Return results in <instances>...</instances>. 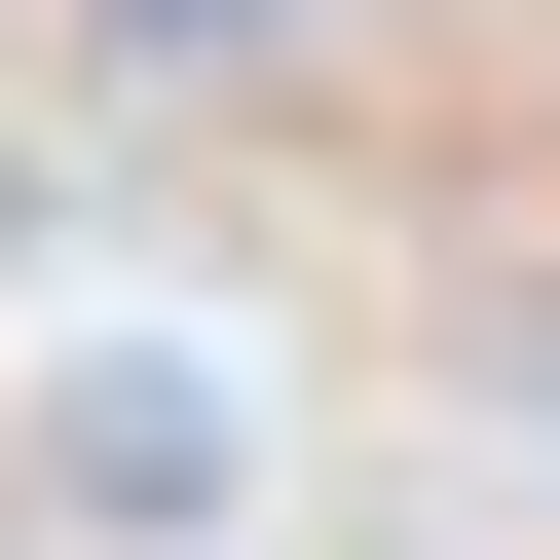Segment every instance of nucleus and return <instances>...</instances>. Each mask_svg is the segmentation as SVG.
Instances as JSON below:
<instances>
[{
	"label": "nucleus",
	"mask_w": 560,
	"mask_h": 560,
	"mask_svg": "<svg viewBox=\"0 0 560 560\" xmlns=\"http://www.w3.org/2000/svg\"><path fill=\"white\" fill-rule=\"evenodd\" d=\"M38 486H75V523H224L261 448H224V374H113V337H75V374H38Z\"/></svg>",
	"instance_id": "nucleus-1"
},
{
	"label": "nucleus",
	"mask_w": 560,
	"mask_h": 560,
	"mask_svg": "<svg viewBox=\"0 0 560 560\" xmlns=\"http://www.w3.org/2000/svg\"><path fill=\"white\" fill-rule=\"evenodd\" d=\"M75 38H150V75H224V38H300V0H75Z\"/></svg>",
	"instance_id": "nucleus-2"
}]
</instances>
